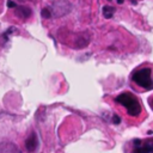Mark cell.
Segmentation results:
<instances>
[{"mask_svg": "<svg viewBox=\"0 0 153 153\" xmlns=\"http://www.w3.org/2000/svg\"><path fill=\"white\" fill-rule=\"evenodd\" d=\"M8 5L10 7H15V3H12V1H8Z\"/></svg>", "mask_w": 153, "mask_h": 153, "instance_id": "obj_6", "label": "cell"}, {"mask_svg": "<svg viewBox=\"0 0 153 153\" xmlns=\"http://www.w3.org/2000/svg\"><path fill=\"white\" fill-rule=\"evenodd\" d=\"M116 100L127 109L128 114L132 115V116H138V115L140 114V111H141V105H140L139 100L132 93L120 95L116 98Z\"/></svg>", "mask_w": 153, "mask_h": 153, "instance_id": "obj_1", "label": "cell"}, {"mask_svg": "<svg viewBox=\"0 0 153 153\" xmlns=\"http://www.w3.org/2000/svg\"><path fill=\"white\" fill-rule=\"evenodd\" d=\"M123 1V0H119V3H122Z\"/></svg>", "mask_w": 153, "mask_h": 153, "instance_id": "obj_7", "label": "cell"}, {"mask_svg": "<svg viewBox=\"0 0 153 153\" xmlns=\"http://www.w3.org/2000/svg\"><path fill=\"white\" fill-rule=\"evenodd\" d=\"M133 80L142 88L152 87V73L149 68H141L133 74Z\"/></svg>", "mask_w": 153, "mask_h": 153, "instance_id": "obj_2", "label": "cell"}, {"mask_svg": "<svg viewBox=\"0 0 153 153\" xmlns=\"http://www.w3.org/2000/svg\"><path fill=\"white\" fill-rule=\"evenodd\" d=\"M0 153H23L13 142H3L0 145Z\"/></svg>", "mask_w": 153, "mask_h": 153, "instance_id": "obj_4", "label": "cell"}, {"mask_svg": "<svg viewBox=\"0 0 153 153\" xmlns=\"http://www.w3.org/2000/svg\"><path fill=\"white\" fill-rule=\"evenodd\" d=\"M114 8L112 7H110V6H105L104 8H103V13H104V16L107 17V18H110L112 15H114Z\"/></svg>", "mask_w": 153, "mask_h": 153, "instance_id": "obj_5", "label": "cell"}, {"mask_svg": "<svg viewBox=\"0 0 153 153\" xmlns=\"http://www.w3.org/2000/svg\"><path fill=\"white\" fill-rule=\"evenodd\" d=\"M135 152L136 153H153V144L152 140H145V141H138L135 142Z\"/></svg>", "mask_w": 153, "mask_h": 153, "instance_id": "obj_3", "label": "cell"}]
</instances>
